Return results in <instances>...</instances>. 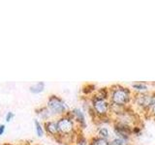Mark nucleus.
Listing matches in <instances>:
<instances>
[{"label":"nucleus","mask_w":155,"mask_h":145,"mask_svg":"<svg viewBox=\"0 0 155 145\" xmlns=\"http://www.w3.org/2000/svg\"><path fill=\"white\" fill-rule=\"evenodd\" d=\"M5 130H6V126H5V124H0V135L4 134Z\"/></svg>","instance_id":"6ab92c4d"},{"label":"nucleus","mask_w":155,"mask_h":145,"mask_svg":"<svg viewBox=\"0 0 155 145\" xmlns=\"http://www.w3.org/2000/svg\"><path fill=\"white\" fill-rule=\"evenodd\" d=\"M45 86H46L45 82L39 81V82H37V83L33 84L29 87V90H30V92L33 94H40L44 90H45Z\"/></svg>","instance_id":"f8f14e48"},{"label":"nucleus","mask_w":155,"mask_h":145,"mask_svg":"<svg viewBox=\"0 0 155 145\" xmlns=\"http://www.w3.org/2000/svg\"><path fill=\"white\" fill-rule=\"evenodd\" d=\"M47 108L51 110V112L53 114L55 118L60 117L67 114L70 111L69 105H67L66 102L63 100L61 97L51 94L48 96V101H47Z\"/></svg>","instance_id":"20e7f679"},{"label":"nucleus","mask_w":155,"mask_h":145,"mask_svg":"<svg viewBox=\"0 0 155 145\" xmlns=\"http://www.w3.org/2000/svg\"><path fill=\"white\" fill-rule=\"evenodd\" d=\"M109 102L110 105V115L114 118L132 105L134 92L128 86L122 84H113L109 87Z\"/></svg>","instance_id":"f257e3e1"},{"label":"nucleus","mask_w":155,"mask_h":145,"mask_svg":"<svg viewBox=\"0 0 155 145\" xmlns=\"http://www.w3.org/2000/svg\"><path fill=\"white\" fill-rule=\"evenodd\" d=\"M153 98V91L144 92V93H134L133 101L131 108H132L136 112L142 113L145 116L147 111L151 105Z\"/></svg>","instance_id":"7ed1b4c3"},{"label":"nucleus","mask_w":155,"mask_h":145,"mask_svg":"<svg viewBox=\"0 0 155 145\" xmlns=\"http://www.w3.org/2000/svg\"><path fill=\"white\" fill-rule=\"evenodd\" d=\"M43 125H44V129H45V133L48 135H50L51 137L54 138L56 141H58V139H59V130H58L56 119L46 121V122L43 123Z\"/></svg>","instance_id":"0eeeda50"},{"label":"nucleus","mask_w":155,"mask_h":145,"mask_svg":"<svg viewBox=\"0 0 155 145\" xmlns=\"http://www.w3.org/2000/svg\"><path fill=\"white\" fill-rule=\"evenodd\" d=\"M75 145H89L88 144V139H87L81 133H80L79 135L77 137Z\"/></svg>","instance_id":"dca6fc26"},{"label":"nucleus","mask_w":155,"mask_h":145,"mask_svg":"<svg viewBox=\"0 0 155 145\" xmlns=\"http://www.w3.org/2000/svg\"><path fill=\"white\" fill-rule=\"evenodd\" d=\"M34 126H35L36 134L39 137H43L45 135V129H44V125L39 119H34Z\"/></svg>","instance_id":"ddd939ff"},{"label":"nucleus","mask_w":155,"mask_h":145,"mask_svg":"<svg viewBox=\"0 0 155 145\" xmlns=\"http://www.w3.org/2000/svg\"><path fill=\"white\" fill-rule=\"evenodd\" d=\"M74 145H75V144H74Z\"/></svg>","instance_id":"aec40b11"},{"label":"nucleus","mask_w":155,"mask_h":145,"mask_svg":"<svg viewBox=\"0 0 155 145\" xmlns=\"http://www.w3.org/2000/svg\"><path fill=\"white\" fill-rule=\"evenodd\" d=\"M70 114L72 115V117L74 118L75 122L77 123L78 127L81 130H84L86 128V118H85V114L84 111L82 110L81 108H74L70 109Z\"/></svg>","instance_id":"423d86ee"},{"label":"nucleus","mask_w":155,"mask_h":145,"mask_svg":"<svg viewBox=\"0 0 155 145\" xmlns=\"http://www.w3.org/2000/svg\"><path fill=\"white\" fill-rule=\"evenodd\" d=\"M35 113L39 117V119H41L43 122H46V121H50L52 119H56L53 114L51 112V110L47 108V105H43V106H39L35 109Z\"/></svg>","instance_id":"6e6552de"},{"label":"nucleus","mask_w":155,"mask_h":145,"mask_svg":"<svg viewBox=\"0 0 155 145\" xmlns=\"http://www.w3.org/2000/svg\"><path fill=\"white\" fill-rule=\"evenodd\" d=\"M131 89L134 93H144V92H149V85L147 82L143 81H137L131 84Z\"/></svg>","instance_id":"1a4fd4ad"},{"label":"nucleus","mask_w":155,"mask_h":145,"mask_svg":"<svg viewBox=\"0 0 155 145\" xmlns=\"http://www.w3.org/2000/svg\"><path fill=\"white\" fill-rule=\"evenodd\" d=\"M110 145H133L132 141H128V140H125L122 138H119L117 137H111L110 139Z\"/></svg>","instance_id":"4468645a"},{"label":"nucleus","mask_w":155,"mask_h":145,"mask_svg":"<svg viewBox=\"0 0 155 145\" xmlns=\"http://www.w3.org/2000/svg\"><path fill=\"white\" fill-rule=\"evenodd\" d=\"M87 110L94 122L110 115V105L109 99H105L95 92L88 99Z\"/></svg>","instance_id":"f03ea898"},{"label":"nucleus","mask_w":155,"mask_h":145,"mask_svg":"<svg viewBox=\"0 0 155 145\" xmlns=\"http://www.w3.org/2000/svg\"><path fill=\"white\" fill-rule=\"evenodd\" d=\"M113 132L114 137L122 138L128 141H132L133 137V127L127 124H124L119 121L113 120Z\"/></svg>","instance_id":"39448f33"},{"label":"nucleus","mask_w":155,"mask_h":145,"mask_svg":"<svg viewBox=\"0 0 155 145\" xmlns=\"http://www.w3.org/2000/svg\"><path fill=\"white\" fill-rule=\"evenodd\" d=\"M142 133L143 130H142V127H140V124L133 126V137L134 135L135 137H139V135L142 134Z\"/></svg>","instance_id":"f3484780"},{"label":"nucleus","mask_w":155,"mask_h":145,"mask_svg":"<svg viewBox=\"0 0 155 145\" xmlns=\"http://www.w3.org/2000/svg\"><path fill=\"white\" fill-rule=\"evenodd\" d=\"M14 117H15L14 112H12V111H8L6 116H5V121H6L7 123H9V122H11V121L14 119Z\"/></svg>","instance_id":"a211bd4d"},{"label":"nucleus","mask_w":155,"mask_h":145,"mask_svg":"<svg viewBox=\"0 0 155 145\" xmlns=\"http://www.w3.org/2000/svg\"><path fill=\"white\" fill-rule=\"evenodd\" d=\"M145 117L150 118L155 121V91H153V98H152V103L150 108L147 111V113L145 114Z\"/></svg>","instance_id":"2eb2a0df"},{"label":"nucleus","mask_w":155,"mask_h":145,"mask_svg":"<svg viewBox=\"0 0 155 145\" xmlns=\"http://www.w3.org/2000/svg\"><path fill=\"white\" fill-rule=\"evenodd\" d=\"M88 144L89 145H110V140L99 137H97V135H92L91 137L88 138Z\"/></svg>","instance_id":"9b49d317"},{"label":"nucleus","mask_w":155,"mask_h":145,"mask_svg":"<svg viewBox=\"0 0 155 145\" xmlns=\"http://www.w3.org/2000/svg\"><path fill=\"white\" fill-rule=\"evenodd\" d=\"M96 135L99 137L104 138V139H107V140H110L111 138L110 130L105 125H101L96 129Z\"/></svg>","instance_id":"9d476101"}]
</instances>
